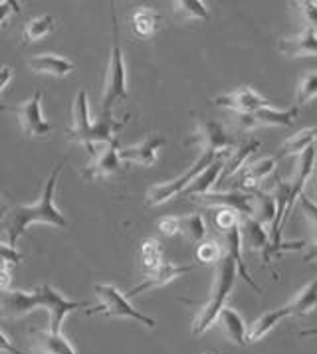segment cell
Masks as SVG:
<instances>
[{
	"label": "cell",
	"instance_id": "cell-1",
	"mask_svg": "<svg viewBox=\"0 0 317 354\" xmlns=\"http://www.w3.org/2000/svg\"><path fill=\"white\" fill-rule=\"evenodd\" d=\"M38 307H44L50 313V333L60 335L62 323L70 313L78 309H89L87 303L82 301H68L52 285H40L34 291H20V289H4L0 291V317L2 319H22Z\"/></svg>",
	"mask_w": 317,
	"mask_h": 354
},
{
	"label": "cell",
	"instance_id": "cell-2",
	"mask_svg": "<svg viewBox=\"0 0 317 354\" xmlns=\"http://www.w3.org/2000/svg\"><path fill=\"white\" fill-rule=\"evenodd\" d=\"M64 167V160L58 162V167L52 170L50 178L46 180L44 192L40 200L32 206H16L6 214V234H8V245L15 248L16 241L20 240V236L28 230L30 224L34 222H42L56 227H66L68 220L64 218V214L60 212L54 206V192H56V183H58L60 170Z\"/></svg>",
	"mask_w": 317,
	"mask_h": 354
},
{
	"label": "cell",
	"instance_id": "cell-3",
	"mask_svg": "<svg viewBox=\"0 0 317 354\" xmlns=\"http://www.w3.org/2000/svg\"><path fill=\"white\" fill-rule=\"evenodd\" d=\"M131 115H127L123 121H116L114 115L111 117H100L96 123H89V107H87V93L86 89H80L78 97L73 101L72 107V127L66 131L68 139L75 142H82L89 151V155H93L96 151V142H111L116 141V133L127 125Z\"/></svg>",
	"mask_w": 317,
	"mask_h": 354
},
{
	"label": "cell",
	"instance_id": "cell-4",
	"mask_svg": "<svg viewBox=\"0 0 317 354\" xmlns=\"http://www.w3.org/2000/svg\"><path fill=\"white\" fill-rule=\"evenodd\" d=\"M236 279H238L236 263H234L230 255L224 252L222 257L217 261V273H215V283H212L210 297L202 305L199 317L194 319V325H192V335L194 337L206 333L210 326L217 323L218 313L224 309V303H226V299L230 297Z\"/></svg>",
	"mask_w": 317,
	"mask_h": 354
},
{
	"label": "cell",
	"instance_id": "cell-5",
	"mask_svg": "<svg viewBox=\"0 0 317 354\" xmlns=\"http://www.w3.org/2000/svg\"><path fill=\"white\" fill-rule=\"evenodd\" d=\"M111 22H114V44H111V57L107 66V80H105V91H103V105H101V117H111V109L117 100H127V68L119 44V24H117L116 10L111 8Z\"/></svg>",
	"mask_w": 317,
	"mask_h": 354
},
{
	"label": "cell",
	"instance_id": "cell-6",
	"mask_svg": "<svg viewBox=\"0 0 317 354\" xmlns=\"http://www.w3.org/2000/svg\"><path fill=\"white\" fill-rule=\"evenodd\" d=\"M93 291L98 293V297L101 299V303L98 307H89L86 309L87 317H93V315H105V317H111V319H133L137 323H141L147 328H155L157 321L147 317L143 313H139L133 305L129 303V299L125 297L117 287L114 285H96Z\"/></svg>",
	"mask_w": 317,
	"mask_h": 354
},
{
	"label": "cell",
	"instance_id": "cell-7",
	"mask_svg": "<svg viewBox=\"0 0 317 354\" xmlns=\"http://www.w3.org/2000/svg\"><path fill=\"white\" fill-rule=\"evenodd\" d=\"M220 155H224V153H220ZM217 153H202V155L194 160V165H192L185 174H181L179 178H174L171 183H165V185L151 186V188L147 190V206H158V204H163V202H167V200L183 194L188 188V185H190V183H192V180L201 174L202 170L206 169V167L217 158Z\"/></svg>",
	"mask_w": 317,
	"mask_h": 354
},
{
	"label": "cell",
	"instance_id": "cell-8",
	"mask_svg": "<svg viewBox=\"0 0 317 354\" xmlns=\"http://www.w3.org/2000/svg\"><path fill=\"white\" fill-rule=\"evenodd\" d=\"M0 109L10 111V113H15L18 117L22 133L28 139L46 137L52 131V125L44 119L42 115V89H36L32 93V97L28 101H24V103H20V105H2L0 103Z\"/></svg>",
	"mask_w": 317,
	"mask_h": 354
},
{
	"label": "cell",
	"instance_id": "cell-9",
	"mask_svg": "<svg viewBox=\"0 0 317 354\" xmlns=\"http://www.w3.org/2000/svg\"><path fill=\"white\" fill-rule=\"evenodd\" d=\"M185 145H199L202 153H230L238 147V142L234 141L230 133L222 127L218 121L212 119H201L197 131L188 137Z\"/></svg>",
	"mask_w": 317,
	"mask_h": 354
},
{
	"label": "cell",
	"instance_id": "cell-10",
	"mask_svg": "<svg viewBox=\"0 0 317 354\" xmlns=\"http://www.w3.org/2000/svg\"><path fill=\"white\" fill-rule=\"evenodd\" d=\"M192 202L201 204L204 208H228L244 218H252L254 212V194L252 192H240V190H228V192H206L199 196H190Z\"/></svg>",
	"mask_w": 317,
	"mask_h": 354
},
{
	"label": "cell",
	"instance_id": "cell-11",
	"mask_svg": "<svg viewBox=\"0 0 317 354\" xmlns=\"http://www.w3.org/2000/svg\"><path fill=\"white\" fill-rule=\"evenodd\" d=\"M123 160L119 158V139L105 142L101 149H96L91 155V162L82 170L84 178H101V176H116L123 172Z\"/></svg>",
	"mask_w": 317,
	"mask_h": 354
},
{
	"label": "cell",
	"instance_id": "cell-12",
	"mask_svg": "<svg viewBox=\"0 0 317 354\" xmlns=\"http://www.w3.org/2000/svg\"><path fill=\"white\" fill-rule=\"evenodd\" d=\"M240 236H242V245H246L252 252H260L264 266L272 268V257L275 255V250L274 245H272L268 230L262 224H258L256 220H252V218H242V222H240Z\"/></svg>",
	"mask_w": 317,
	"mask_h": 354
},
{
	"label": "cell",
	"instance_id": "cell-13",
	"mask_svg": "<svg viewBox=\"0 0 317 354\" xmlns=\"http://www.w3.org/2000/svg\"><path fill=\"white\" fill-rule=\"evenodd\" d=\"M194 268H197V266H176V263H169V261H161L155 270L145 273L143 281L139 285H135L133 289H129L125 297H137V295H141L145 291H151V289H157V287L171 283L173 279L185 275L188 271H192Z\"/></svg>",
	"mask_w": 317,
	"mask_h": 354
},
{
	"label": "cell",
	"instance_id": "cell-14",
	"mask_svg": "<svg viewBox=\"0 0 317 354\" xmlns=\"http://www.w3.org/2000/svg\"><path fill=\"white\" fill-rule=\"evenodd\" d=\"M212 105L232 109L234 113H254V111H258L262 107H268L270 101L264 100L258 91H254L252 87H240V89L232 91L228 95L215 97Z\"/></svg>",
	"mask_w": 317,
	"mask_h": 354
},
{
	"label": "cell",
	"instance_id": "cell-15",
	"mask_svg": "<svg viewBox=\"0 0 317 354\" xmlns=\"http://www.w3.org/2000/svg\"><path fill=\"white\" fill-rule=\"evenodd\" d=\"M167 145V139L163 135H149L145 141H141L135 147H127L119 151V158L121 160H129V162H137L141 167H153L157 160V153L161 147Z\"/></svg>",
	"mask_w": 317,
	"mask_h": 354
},
{
	"label": "cell",
	"instance_id": "cell-16",
	"mask_svg": "<svg viewBox=\"0 0 317 354\" xmlns=\"http://www.w3.org/2000/svg\"><path fill=\"white\" fill-rule=\"evenodd\" d=\"M275 162H278V156H268V158H262L254 165H246L244 169L238 170L234 176H236V188L242 190H258L260 183H264L275 169Z\"/></svg>",
	"mask_w": 317,
	"mask_h": 354
},
{
	"label": "cell",
	"instance_id": "cell-17",
	"mask_svg": "<svg viewBox=\"0 0 317 354\" xmlns=\"http://www.w3.org/2000/svg\"><path fill=\"white\" fill-rule=\"evenodd\" d=\"M278 50L288 57H317V32L305 28L298 38H284L278 42Z\"/></svg>",
	"mask_w": 317,
	"mask_h": 354
},
{
	"label": "cell",
	"instance_id": "cell-18",
	"mask_svg": "<svg viewBox=\"0 0 317 354\" xmlns=\"http://www.w3.org/2000/svg\"><path fill=\"white\" fill-rule=\"evenodd\" d=\"M222 240H224V252L234 259L236 270H238V275H240L250 287H254L256 293H262V287L250 277V273H248V270H246L244 266V259H242V236H240V226L232 227L228 232H224V234H222Z\"/></svg>",
	"mask_w": 317,
	"mask_h": 354
},
{
	"label": "cell",
	"instance_id": "cell-19",
	"mask_svg": "<svg viewBox=\"0 0 317 354\" xmlns=\"http://www.w3.org/2000/svg\"><path fill=\"white\" fill-rule=\"evenodd\" d=\"M30 70L36 73H46L52 77H66L73 71V64L64 56H56V54H38L28 59Z\"/></svg>",
	"mask_w": 317,
	"mask_h": 354
},
{
	"label": "cell",
	"instance_id": "cell-20",
	"mask_svg": "<svg viewBox=\"0 0 317 354\" xmlns=\"http://www.w3.org/2000/svg\"><path fill=\"white\" fill-rule=\"evenodd\" d=\"M228 153H224V155H218L206 169L202 170L201 174L188 185V188L183 192V194H187V196H199V194H206V192H210V188L217 185L218 180H220V174H222V169H224V158H226Z\"/></svg>",
	"mask_w": 317,
	"mask_h": 354
},
{
	"label": "cell",
	"instance_id": "cell-21",
	"mask_svg": "<svg viewBox=\"0 0 317 354\" xmlns=\"http://www.w3.org/2000/svg\"><path fill=\"white\" fill-rule=\"evenodd\" d=\"M286 317H291L288 307H280V309H272V311L264 313L262 317H258L252 325L248 326V330H246V344L248 342H258V340L264 339Z\"/></svg>",
	"mask_w": 317,
	"mask_h": 354
},
{
	"label": "cell",
	"instance_id": "cell-22",
	"mask_svg": "<svg viewBox=\"0 0 317 354\" xmlns=\"http://www.w3.org/2000/svg\"><path fill=\"white\" fill-rule=\"evenodd\" d=\"M158 22H161V16L157 10L149 8V6H139L135 8L129 16V26L131 32L139 38H151L158 28Z\"/></svg>",
	"mask_w": 317,
	"mask_h": 354
},
{
	"label": "cell",
	"instance_id": "cell-23",
	"mask_svg": "<svg viewBox=\"0 0 317 354\" xmlns=\"http://www.w3.org/2000/svg\"><path fill=\"white\" fill-rule=\"evenodd\" d=\"M260 147H262V142L260 141H250L246 142V145L236 147L234 151H230V153L226 155V158H224V169H222V174H220V180H218V183L228 180V178H232V176L238 172V170L244 169L246 160L254 155Z\"/></svg>",
	"mask_w": 317,
	"mask_h": 354
},
{
	"label": "cell",
	"instance_id": "cell-24",
	"mask_svg": "<svg viewBox=\"0 0 317 354\" xmlns=\"http://www.w3.org/2000/svg\"><path fill=\"white\" fill-rule=\"evenodd\" d=\"M217 321L220 323V326H222V330H224V335L228 337V340H232L234 344L244 346L248 326H246L244 319H242L240 313L234 311L230 307H224L222 311L218 313Z\"/></svg>",
	"mask_w": 317,
	"mask_h": 354
},
{
	"label": "cell",
	"instance_id": "cell-25",
	"mask_svg": "<svg viewBox=\"0 0 317 354\" xmlns=\"http://www.w3.org/2000/svg\"><path fill=\"white\" fill-rule=\"evenodd\" d=\"M300 113L298 107L291 109H274V107H262L258 111H254V117L258 121L260 127H291L296 123V117Z\"/></svg>",
	"mask_w": 317,
	"mask_h": 354
},
{
	"label": "cell",
	"instance_id": "cell-26",
	"mask_svg": "<svg viewBox=\"0 0 317 354\" xmlns=\"http://www.w3.org/2000/svg\"><path fill=\"white\" fill-rule=\"evenodd\" d=\"M32 337L40 354H75L73 346L62 337V333L54 335L50 330H32Z\"/></svg>",
	"mask_w": 317,
	"mask_h": 354
},
{
	"label": "cell",
	"instance_id": "cell-27",
	"mask_svg": "<svg viewBox=\"0 0 317 354\" xmlns=\"http://www.w3.org/2000/svg\"><path fill=\"white\" fill-rule=\"evenodd\" d=\"M291 315L296 317H305L317 307V277H314L309 283L303 287L302 291L286 305Z\"/></svg>",
	"mask_w": 317,
	"mask_h": 354
},
{
	"label": "cell",
	"instance_id": "cell-28",
	"mask_svg": "<svg viewBox=\"0 0 317 354\" xmlns=\"http://www.w3.org/2000/svg\"><path fill=\"white\" fill-rule=\"evenodd\" d=\"M54 28H56V18L52 15H42L38 18H32L22 30V42H38V40L46 38Z\"/></svg>",
	"mask_w": 317,
	"mask_h": 354
},
{
	"label": "cell",
	"instance_id": "cell-29",
	"mask_svg": "<svg viewBox=\"0 0 317 354\" xmlns=\"http://www.w3.org/2000/svg\"><path fill=\"white\" fill-rule=\"evenodd\" d=\"M254 212L252 220H256L258 224L266 226L270 222H274L275 218V200L272 194L264 192V190H254Z\"/></svg>",
	"mask_w": 317,
	"mask_h": 354
},
{
	"label": "cell",
	"instance_id": "cell-30",
	"mask_svg": "<svg viewBox=\"0 0 317 354\" xmlns=\"http://www.w3.org/2000/svg\"><path fill=\"white\" fill-rule=\"evenodd\" d=\"M179 234H183L188 241L201 243L206 238V222L201 214H188L179 218Z\"/></svg>",
	"mask_w": 317,
	"mask_h": 354
},
{
	"label": "cell",
	"instance_id": "cell-31",
	"mask_svg": "<svg viewBox=\"0 0 317 354\" xmlns=\"http://www.w3.org/2000/svg\"><path fill=\"white\" fill-rule=\"evenodd\" d=\"M194 257L201 266H210V263H217L218 259L222 257V248L215 238H204L201 243H197V250H194Z\"/></svg>",
	"mask_w": 317,
	"mask_h": 354
},
{
	"label": "cell",
	"instance_id": "cell-32",
	"mask_svg": "<svg viewBox=\"0 0 317 354\" xmlns=\"http://www.w3.org/2000/svg\"><path fill=\"white\" fill-rule=\"evenodd\" d=\"M174 12L185 18H192V20H208V10L206 4L201 0H176L173 2Z\"/></svg>",
	"mask_w": 317,
	"mask_h": 354
},
{
	"label": "cell",
	"instance_id": "cell-33",
	"mask_svg": "<svg viewBox=\"0 0 317 354\" xmlns=\"http://www.w3.org/2000/svg\"><path fill=\"white\" fill-rule=\"evenodd\" d=\"M317 97V71H309L302 77V82L298 85V91H296V107L300 109L305 103Z\"/></svg>",
	"mask_w": 317,
	"mask_h": 354
},
{
	"label": "cell",
	"instance_id": "cell-34",
	"mask_svg": "<svg viewBox=\"0 0 317 354\" xmlns=\"http://www.w3.org/2000/svg\"><path fill=\"white\" fill-rule=\"evenodd\" d=\"M161 257H163V248L157 240H145L141 243V261H143V271L155 270L158 263H161Z\"/></svg>",
	"mask_w": 317,
	"mask_h": 354
},
{
	"label": "cell",
	"instance_id": "cell-35",
	"mask_svg": "<svg viewBox=\"0 0 317 354\" xmlns=\"http://www.w3.org/2000/svg\"><path fill=\"white\" fill-rule=\"evenodd\" d=\"M240 222H242L240 214L234 212V210H228V208H217V210H212V224L217 226L220 234L228 232L232 227H238Z\"/></svg>",
	"mask_w": 317,
	"mask_h": 354
},
{
	"label": "cell",
	"instance_id": "cell-36",
	"mask_svg": "<svg viewBox=\"0 0 317 354\" xmlns=\"http://www.w3.org/2000/svg\"><path fill=\"white\" fill-rule=\"evenodd\" d=\"M296 6H300L303 20L307 22V28L316 30L317 32V2L316 0H302L296 2Z\"/></svg>",
	"mask_w": 317,
	"mask_h": 354
},
{
	"label": "cell",
	"instance_id": "cell-37",
	"mask_svg": "<svg viewBox=\"0 0 317 354\" xmlns=\"http://www.w3.org/2000/svg\"><path fill=\"white\" fill-rule=\"evenodd\" d=\"M232 123H234V127L238 129V131H254V129H258V121H256V117L254 113H234L232 117Z\"/></svg>",
	"mask_w": 317,
	"mask_h": 354
},
{
	"label": "cell",
	"instance_id": "cell-38",
	"mask_svg": "<svg viewBox=\"0 0 317 354\" xmlns=\"http://www.w3.org/2000/svg\"><path fill=\"white\" fill-rule=\"evenodd\" d=\"M24 261V255L16 252V248H10L8 243H0V263L6 266H18Z\"/></svg>",
	"mask_w": 317,
	"mask_h": 354
},
{
	"label": "cell",
	"instance_id": "cell-39",
	"mask_svg": "<svg viewBox=\"0 0 317 354\" xmlns=\"http://www.w3.org/2000/svg\"><path fill=\"white\" fill-rule=\"evenodd\" d=\"M298 200H300V204H302L303 212L307 216V220H309V224H311V230H314L317 240V204H314L305 194H300V198Z\"/></svg>",
	"mask_w": 317,
	"mask_h": 354
},
{
	"label": "cell",
	"instance_id": "cell-40",
	"mask_svg": "<svg viewBox=\"0 0 317 354\" xmlns=\"http://www.w3.org/2000/svg\"><path fill=\"white\" fill-rule=\"evenodd\" d=\"M157 227H158V232H161L165 238H173V236L179 234V218H173V216L161 218Z\"/></svg>",
	"mask_w": 317,
	"mask_h": 354
},
{
	"label": "cell",
	"instance_id": "cell-41",
	"mask_svg": "<svg viewBox=\"0 0 317 354\" xmlns=\"http://www.w3.org/2000/svg\"><path fill=\"white\" fill-rule=\"evenodd\" d=\"M20 12V2L16 0H2L0 2V30L6 24V20L10 18V15H18Z\"/></svg>",
	"mask_w": 317,
	"mask_h": 354
},
{
	"label": "cell",
	"instance_id": "cell-42",
	"mask_svg": "<svg viewBox=\"0 0 317 354\" xmlns=\"http://www.w3.org/2000/svg\"><path fill=\"white\" fill-rule=\"evenodd\" d=\"M0 353H6V354H26L22 353L20 348H16L15 344H12V340L8 339L4 333H0Z\"/></svg>",
	"mask_w": 317,
	"mask_h": 354
},
{
	"label": "cell",
	"instance_id": "cell-43",
	"mask_svg": "<svg viewBox=\"0 0 317 354\" xmlns=\"http://www.w3.org/2000/svg\"><path fill=\"white\" fill-rule=\"evenodd\" d=\"M15 77V68L12 66H0V93L6 85L10 84V80Z\"/></svg>",
	"mask_w": 317,
	"mask_h": 354
},
{
	"label": "cell",
	"instance_id": "cell-44",
	"mask_svg": "<svg viewBox=\"0 0 317 354\" xmlns=\"http://www.w3.org/2000/svg\"><path fill=\"white\" fill-rule=\"evenodd\" d=\"M10 281H12L10 270H0V291L8 289V287H10Z\"/></svg>",
	"mask_w": 317,
	"mask_h": 354
},
{
	"label": "cell",
	"instance_id": "cell-45",
	"mask_svg": "<svg viewBox=\"0 0 317 354\" xmlns=\"http://www.w3.org/2000/svg\"><path fill=\"white\" fill-rule=\"evenodd\" d=\"M317 259V240H314V243L309 245V252L303 255V261L309 263V261H316Z\"/></svg>",
	"mask_w": 317,
	"mask_h": 354
},
{
	"label": "cell",
	"instance_id": "cell-46",
	"mask_svg": "<svg viewBox=\"0 0 317 354\" xmlns=\"http://www.w3.org/2000/svg\"><path fill=\"white\" fill-rule=\"evenodd\" d=\"M8 210H10V206L6 204V200L0 196V220H2V218H6Z\"/></svg>",
	"mask_w": 317,
	"mask_h": 354
},
{
	"label": "cell",
	"instance_id": "cell-47",
	"mask_svg": "<svg viewBox=\"0 0 317 354\" xmlns=\"http://www.w3.org/2000/svg\"><path fill=\"white\" fill-rule=\"evenodd\" d=\"M316 192H317V186H316Z\"/></svg>",
	"mask_w": 317,
	"mask_h": 354
}]
</instances>
